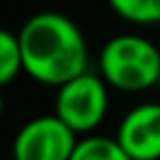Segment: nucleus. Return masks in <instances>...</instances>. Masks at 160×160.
Instances as JSON below:
<instances>
[{
  "label": "nucleus",
  "instance_id": "nucleus-7",
  "mask_svg": "<svg viewBox=\"0 0 160 160\" xmlns=\"http://www.w3.org/2000/svg\"><path fill=\"white\" fill-rule=\"evenodd\" d=\"M108 5L120 19L130 21V24H160V0H108Z\"/></svg>",
  "mask_w": 160,
  "mask_h": 160
},
{
  "label": "nucleus",
  "instance_id": "nucleus-5",
  "mask_svg": "<svg viewBox=\"0 0 160 160\" xmlns=\"http://www.w3.org/2000/svg\"><path fill=\"white\" fill-rule=\"evenodd\" d=\"M115 139L132 160H160V104L146 101L130 108L120 120Z\"/></svg>",
  "mask_w": 160,
  "mask_h": 160
},
{
  "label": "nucleus",
  "instance_id": "nucleus-6",
  "mask_svg": "<svg viewBox=\"0 0 160 160\" xmlns=\"http://www.w3.org/2000/svg\"><path fill=\"white\" fill-rule=\"evenodd\" d=\"M71 160H132V158L122 151L118 139L90 134L78 139L73 153H71Z\"/></svg>",
  "mask_w": 160,
  "mask_h": 160
},
{
  "label": "nucleus",
  "instance_id": "nucleus-2",
  "mask_svg": "<svg viewBox=\"0 0 160 160\" xmlns=\"http://www.w3.org/2000/svg\"><path fill=\"white\" fill-rule=\"evenodd\" d=\"M99 75L120 92L151 90L160 82V50L144 35H115L99 52Z\"/></svg>",
  "mask_w": 160,
  "mask_h": 160
},
{
  "label": "nucleus",
  "instance_id": "nucleus-3",
  "mask_svg": "<svg viewBox=\"0 0 160 160\" xmlns=\"http://www.w3.org/2000/svg\"><path fill=\"white\" fill-rule=\"evenodd\" d=\"M108 113V82L90 71L57 87L54 115H59L75 134L94 132Z\"/></svg>",
  "mask_w": 160,
  "mask_h": 160
},
{
  "label": "nucleus",
  "instance_id": "nucleus-4",
  "mask_svg": "<svg viewBox=\"0 0 160 160\" xmlns=\"http://www.w3.org/2000/svg\"><path fill=\"white\" fill-rule=\"evenodd\" d=\"M78 134L59 115H38L17 132L12 155L14 160H71Z\"/></svg>",
  "mask_w": 160,
  "mask_h": 160
},
{
  "label": "nucleus",
  "instance_id": "nucleus-8",
  "mask_svg": "<svg viewBox=\"0 0 160 160\" xmlns=\"http://www.w3.org/2000/svg\"><path fill=\"white\" fill-rule=\"evenodd\" d=\"M21 71H24V61H21L19 35L7 28H0V87L10 85Z\"/></svg>",
  "mask_w": 160,
  "mask_h": 160
},
{
  "label": "nucleus",
  "instance_id": "nucleus-9",
  "mask_svg": "<svg viewBox=\"0 0 160 160\" xmlns=\"http://www.w3.org/2000/svg\"><path fill=\"white\" fill-rule=\"evenodd\" d=\"M2 111H5V101H2V94H0V118H2Z\"/></svg>",
  "mask_w": 160,
  "mask_h": 160
},
{
  "label": "nucleus",
  "instance_id": "nucleus-1",
  "mask_svg": "<svg viewBox=\"0 0 160 160\" xmlns=\"http://www.w3.org/2000/svg\"><path fill=\"white\" fill-rule=\"evenodd\" d=\"M24 73L35 82L59 87L85 73L90 64L87 40L71 17L38 12L24 21L19 33Z\"/></svg>",
  "mask_w": 160,
  "mask_h": 160
}]
</instances>
